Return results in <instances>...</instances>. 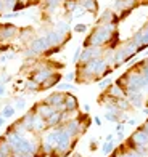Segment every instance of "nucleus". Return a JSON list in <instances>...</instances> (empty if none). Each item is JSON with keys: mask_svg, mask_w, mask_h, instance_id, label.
Masks as SVG:
<instances>
[{"mask_svg": "<svg viewBox=\"0 0 148 157\" xmlns=\"http://www.w3.org/2000/svg\"><path fill=\"white\" fill-rule=\"evenodd\" d=\"M15 112H16L15 106H13L11 103H8V104H5V106H3V109H2V116H3L5 119H10V117L15 116Z\"/></svg>", "mask_w": 148, "mask_h": 157, "instance_id": "15", "label": "nucleus"}, {"mask_svg": "<svg viewBox=\"0 0 148 157\" xmlns=\"http://www.w3.org/2000/svg\"><path fill=\"white\" fill-rule=\"evenodd\" d=\"M24 90L31 91V93H36V91H40V85L29 77V78H26V82H24Z\"/></svg>", "mask_w": 148, "mask_h": 157, "instance_id": "13", "label": "nucleus"}, {"mask_svg": "<svg viewBox=\"0 0 148 157\" xmlns=\"http://www.w3.org/2000/svg\"><path fill=\"white\" fill-rule=\"evenodd\" d=\"M97 147H98V144H97V140H92V141H90V151H95Z\"/></svg>", "mask_w": 148, "mask_h": 157, "instance_id": "26", "label": "nucleus"}, {"mask_svg": "<svg viewBox=\"0 0 148 157\" xmlns=\"http://www.w3.org/2000/svg\"><path fill=\"white\" fill-rule=\"evenodd\" d=\"M105 93L110 95V96H113V98H116V99H119V98H126V90H124L118 82H113L110 87L105 90Z\"/></svg>", "mask_w": 148, "mask_h": 157, "instance_id": "6", "label": "nucleus"}, {"mask_svg": "<svg viewBox=\"0 0 148 157\" xmlns=\"http://www.w3.org/2000/svg\"><path fill=\"white\" fill-rule=\"evenodd\" d=\"M116 108L121 111L122 114H126L127 111L132 109V106H130V103H129L127 98H119V99H116Z\"/></svg>", "mask_w": 148, "mask_h": 157, "instance_id": "11", "label": "nucleus"}, {"mask_svg": "<svg viewBox=\"0 0 148 157\" xmlns=\"http://www.w3.org/2000/svg\"><path fill=\"white\" fill-rule=\"evenodd\" d=\"M79 109V99L76 98V95H73L71 91L65 93V111L68 112H77Z\"/></svg>", "mask_w": 148, "mask_h": 157, "instance_id": "5", "label": "nucleus"}, {"mask_svg": "<svg viewBox=\"0 0 148 157\" xmlns=\"http://www.w3.org/2000/svg\"><path fill=\"white\" fill-rule=\"evenodd\" d=\"M45 104H50L55 111H65V91H52L50 95H48L45 99H44Z\"/></svg>", "mask_w": 148, "mask_h": 157, "instance_id": "2", "label": "nucleus"}, {"mask_svg": "<svg viewBox=\"0 0 148 157\" xmlns=\"http://www.w3.org/2000/svg\"><path fill=\"white\" fill-rule=\"evenodd\" d=\"M56 90H58V91H65V93H66V91H73L74 90V83H71V82H65V80H61L58 85H56V87H55Z\"/></svg>", "mask_w": 148, "mask_h": 157, "instance_id": "17", "label": "nucleus"}, {"mask_svg": "<svg viewBox=\"0 0 148 157\" xmlns=\"http://www.w3.org/2000/svg\"><path fill=\"white\" fill-rule=\"evenodd\" d=\"M15 109L16 111H24L26 109V98H23V96H18V98H15Z\"/></svg>", "mask_w": 148, "mask_h": 157, "instance_id": "18", "label": "nucleus"}, {"mask_svg": "<svg viewBox=\"0 0 148 157\" xmlns=\"http://www.w3.org/2000/svg\"><path fill=\"white\" fill-rule=\"evenodd\" d=\"M142 130L145 132V135H146V136H148V120H146V122L143 124V127H142Z\"/></svg>", "mask_w": 148, "mask_h": 157, "instance_id": "29", "label": "nucleus"}, {"mask_svg": "<svg viewBox=\"0 0 148 157\" xmlns=\"http://www.w3.org/2000/svg\"><path fill=\"white\" fill-rule=\"evenodd\" d=\"M124 130H126V124L124 122H118L116 128H114V135L116 133H124Z\"/></svg>", "mask_w": 148, "mask_h": 157, "instance_id": "21", "label": "nucleus"}, {"mask_svg": "<svg viewBox=\"0 0 148 157\" xmlns=\"http://www.w3.org/2000/svg\"><path fill=\"white\" fill-rule=\"evenodd\" d=\"M111 83H113V80H111V78H108V77H103L102 80H98V82H97V85H98V88H100V90H103V91L106 90V88L110 87Z\"/></svg>", "mask_w": 148, "mask_h": 157, "instance_id": "19", "label": "nucleus"}, {"mask_svg": "<svg viewBox=\"0 0 148 157\" xmlns=\"http://www.w3.org/2000/svg\"><path fill=\"white\" fill-rule=\"evenodd\" d=\"M73 157H82V155H81V154H74Z\"/></svg>", "mask_w": 148, "mask_h": 157, "instance_id": "34", "label": "nucleus"}, {"mask_svg": "<svg viewBox=\"0 0 148 157\" xmlns=\"http://www.w3.org/2000/svg\"><path fill=\"white\" fill-rule=\"evenodd\" d=\"M55 31H58L63 35H68L69 34V23H68V21H60V23H56Z\"/></svg>", "mask_w": 148, "mask_h": 157, "instance_id": "16", "label": "nucleus"}, {"mask_svg": "<svg viewBox=\"0 0 148 157\" xmlns=\"http://www.w3.org/2000/svg\"><path fill=\"white\" fill-rule=\"evenodd\" d=\"M32 109L36 111V114H39L40 117H44L45 120H47V119H48V117H50L52 114L55 112V109L52 108V106H50V104H45L44 101H42V103H39V104H36Z\"/></svg>", "mask_w": 148, "mask_h": 157, "instance_id": "7", "label": "nucleus"}, {"mask_svg": "<svg viewBox=\"0 0 148 157\" xmlns=\"http://www.w3.org/2000/svg\"><path fill=\"white\" fill-rule=\"evenodd\" d=\"M63 80V77L60 75V74H53L50 78H48L47 82H44L40 85V90H48V88H53V87H56L60 82Z\"/></svg>", "mask_w": 148, "mask_h": 157, "instance_id": "10", "label": "nucleus"}, {"mask_svg": "<svg viewBox=\"0 0 148 157\" xmlns=\"http://www.w3.org/2000/svg\"><path fill=\"white\" fill-rule=\"evenodd\" d=\"M6 95V88H5V85H0V98H3Z\"/></svg>", "mask_w": 148, "mask_h": 157, "instance_id": "27", "label": "nucleus"}, {"mask_svg": "<svg viewBox=\"0 0 148 157\" xmlns=\"http://www.w3.org/2000/svg\"><path fill=\"white\" fill-rule=\"evenodd\" d=\"M74 31L79 32V34H81V32H86V31H87V26H86V24H76V26H74Z\"/></svg>", "mask_w": 148, "mask_h": 157, "instance_id": "23", "label": "nucleus"}, {"mask_svg": "<svg viewBox=\"0 0 148 157\" xmlns=\"http://www.w3.org/2000/svg\"><path fill=\"white\" fill-rule=\"evenodd\" d=\"M81 53H82V48L79 47V48H77L76 52H74V56H73V63H74V64L79 63V59H81Z\"/></svg>", "mask_w": 148, "mask_h": 157, "instance_id": "22", "label": "nucleus"}, {"mask_svg": "<svg viewBox=\"0 0 148 157\" xmlns=\"http://www.w3.org/2000/svg\"><path fill=\"white\" fill-rule=\"evenodd\" d=\"M63 80H65V82H74L76 80V72H74V71H73V72H68L65 77H63Z\"/></svg>", "mask_w": 148, "mask_h": 157, "instance_id": "20", "label": "nucleus"}, {"mask_svg": "<svg viewBox=\"0 0 148 157\" xmlns=\"http://www.w3.org/2000/svg\"><path fill=\"white\" fill-rule=\"evenodd\" d=\"M77 3H79L86 11H90V13L97 11V2H95V0H79Z\"/></svg>", "mask_w": 148, "mask_h": 157, "instance_id": "12", "label": "nucleus"}, {"mask_svg": "<svg viewBox=\"0 0 148 157\" xmlns=\"http://www.w3.org/2000/svg\"><path fill=\"white\" fill-rule=\"evenodd\" d=\"M116 144H118V143H116L114 140H111V141H105L103 144H102V152H103V155L113 154V151L116 149Z\"/></svg>", "mask_w": 148, "mask_h": 157, "instance_id": "14", "label": "nucleus"}, {"mask_svg": "<svg viewBox=\"0 0 148 157\" xmlns=\"http://www.w3.org/2000/svg\"><path fill=\"white\" fill-rule=\"evenodd\" d=\"M82 111L86 112V114H87V112H90V106H89V104H84V106H82Z\"/></svg>", "mask_w": 148, "mask_h": 157, "instance_id": "30", "label": "nucleus"}, {"mask_svg": "<svg viewBox=\"0 0 148 157\" xmlns=\"http://www.w3.org/2000/svg\"><path fill=\"white\" fill-rule=\"evenodd\" d=\"M126 124H127L129 127H135V125H137V119H135V117H130V119L126 120Z\"/></svg>", "mask_w": 148, "mask_h": 157, "instance_id": "25", "label": "nucleus"}, {"mask_svg": "<svg viewBox=\"0 0 148 157\" xmlns=\"http://www.w3.org/2000/svg\"><path fill=\"white\" fill-rule=\"evenodd\" d=\"M10 80H11V77H10V75H5V74L0 75V85H6Z\"/></svg>", "mask_w": 148, "mask_h": 157, "instance_id": "24", "label": "nucleus"}, {"mask_svg": "<svg viewBox=\"0 0 148 157\" xmlns=\"http://www.w3.org/2000/svg\"><path fill=\"white\" fill-rule=\"evenodd\" d=\"M94 124H95L97 127H100V125H102V119L98 117V116H95V117H94Z\"/></svg>", "mask_w": 148, "mask_h": 157, "instance_id": "28", "label": "nucleus"}, {"mask_svg": "<svg viewBox=\"0 0 148 157\" xmlns=\"http://www.w3.org/2000/svg\"><path fill=\"white\" fill-rule=\"evenodd\" d=\"M0 27H2L0 29V40H10L18 32L16 26H13V24H6V26H0Z\"/></svg>", "mask_w": 148, "mask_h": 157, "instance_id": "8", "label": "nucleus"}, {"mask_svg": "<svg viewBox=\"0 0 148 157\" xmlns=\"http://www.w3.org/2000/svg\"><path fill=\"white\" fill-rule=\"evenodd\" d=\"M5 120H6V119L2 116V112H0V127H3V125H5Z\"/></svg>", "mask_w": 148, "mask_h": 157, "instance_id": "31", "label": "nucleus"}, {"mask_svg": "<svg viewBox=\"0 0 148 157\" xmlns=\"http://www.w3.org/2000/svg\"><path fill=\"white\" fill-rule=\"evenodd\" d=\"M135 146H148V136L142 128L135 130L127 140V147H135Z\"/></svg>", "mask_w": 148, "mask_h": 157, "instance_id": "3", "label": "nucleus"}, {"mask_svg": "<svg viewBox=\"0 0 148 157\" xmlns=\"http://www.w3.org/2000/svg\"><path fill=\"white\" fill-rule=\"evenodd\" d=\"M116 82L126 90V93H129V91H146L145 77L135 66L129 69L126 74H122Z\"/></svg>", "mask_w": 148, "mask_h": 157, "instance_id": "1", "label": "nucleus"}, {"mask_svg": "<svg viewBox=\"0 0 148 157\" xmlns=\"http://www.w3.org/2000/svg\"><path fill=\"white\" fill-rule=\"evenodd\" d=\"M126 98L129 99L132 109H142L145 106V91H129Z\"/></svg>", "mask_w": 148, "mask_h": 157, "instance_id": "4", "label": "nucleus"}, {"mask_svg": "<svg viewBox=\"0 0 148 157\" xmlns=\"http://www.w3.org/2000/svg\"><path fill=\"white\" fill-rule=\"evenodd\" d=\"M137 0H116L114 3V10L118 11H129L135 6Z\"/></svg>", "mask_w": 148, "mask_h": 157, "instance_id": "9", "label": "nucleus"}, {"mask_svg": "<svg viewBox=\"0 0 148 157\" xmlns=\"http://www.w3.org/2000/svg\"><path fill=\"white\" fill-rule=\"evenodd\" d=\"M142 112L145 114V116H148V108H145V106H143V108H142Z\"/></svg>", "mask_w": 148, "mask_h": 157, "instance_id": "33", "label": "nucleus"}, {"mask_svg": "<svg viewBox=\"0 0 148 157\" xmlns=\"http://www.w3.org/2000/svg\"><path fill=\"white\" fill-rule=\"evenodd\" d=\"M111 140H114V135H113V133L106 135V141H111Z\"/></svg>", "mask_w": 148, "mask_h": 157, "instance_id": "32", "label": "nucleus"}]
</instances>
